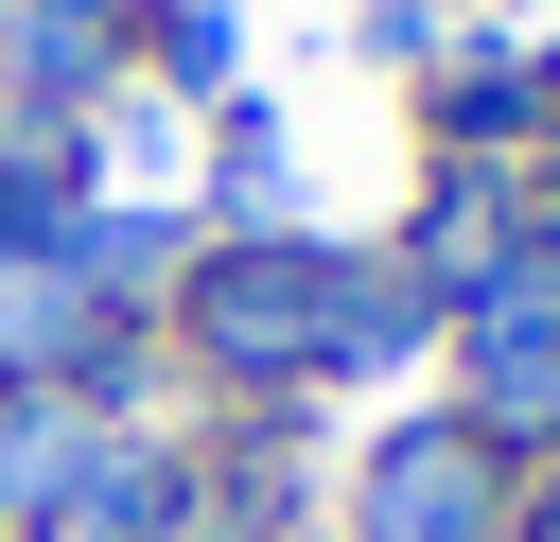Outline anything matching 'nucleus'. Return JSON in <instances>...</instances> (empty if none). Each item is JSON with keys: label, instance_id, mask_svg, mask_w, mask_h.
<instances>
[{"label": "nucleus", "instance_id": "f03ea898", "mask_svg": "<svg viewBox=\"0 0 560 542\" xmlns=\"http://www.w3.org/2000/svg\"><path fill=\"white\" fill-rule=\"evenodd\" d=\"M350 542H508V455L472 420H402L350 472Z\"/></svg>", "mask_w": 560, "mask_h": 542}, {"label": "nucleus", "instance_id": "f257e3e1", "mask_svg": "<svg viewBox=\"0 0 560 542\" xmlns=\"http://www.w3.org/2000/svg\"><path fill=\"white\" fill-rule=\"evenodd\" d=\"M175 332L210 385L280 402V385H332V332H350V245H298V227H245L175 280Z\"/></svg>", "mask_w": 560, "mask_h": 542}, {"label": "nucleus", "instance_id": "20e7f679", "mask_svg": "<svg viewBox=\"0 0 560 542\" xmlns=\"http://www.w3.org/2000/svg\"><path fill=\"white\" fill-rule=\"evenodd\" d=\"M158 70H175V87H228V17L175 0V17H158Z\"/></svg>", "mask_w": 560, "mask_h": 542}, {"label": "nucleus", "instance_id": "7ed1b4c3", "mask_svg": "<svg viewBox=\"0 0 560 542\" xmlns=\"http://www.w3.org/2000/svg\"><path fill=\"white\" fill-rule=\"evenodd\" d=\"M455 385H472V437L490 455H542L560 437V280L542 297H472L455 315Z\"/></svg>", "mask_w": 560, "mask_h": 542}]
</instances>
